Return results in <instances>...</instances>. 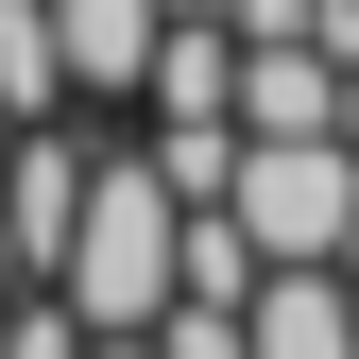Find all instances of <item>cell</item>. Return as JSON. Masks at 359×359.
Listing matches in <instances>:
<instances>
[{
    "label": "cell",
    "mask_w": 359,
    "mask_h": 359,
    "mask_svg": "<svg viewBox=\"0 0 359 359\" xmlns=\"http://www.w3.org/2000/svg\"><path fill=\"white\" fill-rule=\"evenodd\" d=\"M154 171L189 205H222V171H240V120H154Z\"/></svg>",
    "instance_id": "obj_8"
},
{
    "label": "cell",
    "mask_w": 359,
    "mask_h": 359,
    "mask_svg": "<svg viewBox=\"0 0 359 359\" xmlns=\"http://www.w3.org/2000/svg\"><path fill=\"white\" fill-rule=\"evenodd\" d=\"M171 18H205V0H171Z\"/></svg>",
    "instance_id": "obj_12"
},
{
    "label": "cell",
    "mask_w": 359,
    "mask_h": 359,
    "mask_svg": "<svg viewBox=\"0 0 359 359\" xmlns=\"http://www.w3.org/2000/svg\"><path fill=\"white\" fill-rule=\"evenodd\" d=\"M0 137H18V103H0Z\"/></svg>",
    "instance_id": "obj_13"
},
{
    "label": "cell",
    "mask_w": 359,
    "mask_h": 359,
    "mask_svg": "<svg viewBox=\"0 0 359 359\" xmlns=\"http://www.w3.org/2000/svg\"><path fill=\"white\" fill-rule=\"evenodd\" d=\"M34 291H69V325H86V342H154V308L189 291V189H171L154 154H103V171H86L69 257H52Z\"/></svg>",
    "instance_id": "obj_1"
},
{
    "label": "cell",
    "mask_w": 359,
    "mask_h": 359,
    "mask_svg": "<svg viewBox=\"0 0 359 359\" xmlns=\"http://www.w3.org/2000/svg\"><path fill=\"white\" fill-rule=\"evenodd\" d=\"M222 205L257 257H359V137H240Z\"/></svg>",
    "instance_id": "obj_2"
},
{
    "label": "cell",
    "mask_w": 359,
    "mask_h": 359,
    "mask_svg": "<svg viewBox=\"0 0 359 359\" xmlns=\"http://www.w3.org/2000/svg\"><path fill=\"white\" fill-rule=\"evenodd\" d=\"M240 342L257 359H359V274L342 257H274V274L240 291Z\"/></svg>",
    "instance_id": "obj_4"
},
{
    "label": "cell",
    "mask_w": 359,
    "mask_h": 359,
    "mask_svg": "<svg viewBox=\"0 0 359 359\" xmlns=\"http://www.w3.org/2000/svg\"><path fill=\"white\" fill-rule=\"evenodd\" d=\"M52 34H69V103H137L171 0H52Z\"/></svg>",
    "instance_id": "obj_5"
},
{
    "label": "cell",
    "mask_w": 359,
    "mask_h": 359,
    "mask_svg": "<svg viewBox=\"0 0 359 359\" xmlns=\"http://www.w3.org/2000/svg\"><path fill=\"white\" fill-rule=\"evenodd\" d=\"M0 308H18V291H0Z\"/></svg>",
    "instance_id": "obj_14"
},
{
    "label": "cell",
    "mask_w": 359,
    "mask_h": 359,
    "mask_svg": "<svg viewBox=\"0 0 359 359\" xmlns=\"http://www.w3.org/2000/svg\"><path fill=\"white\" fill-rule=\"evenodd\" d=\"M86 171H103V137H69V103L0 137V222H18V257H34V274L69 257V222H86Z\"/></svg>",
    "instance_id": "obj_3"
},
{
    "label": "cell",
    "mask_w": 359,
    "mask_h": 359,
    "mask_svg": "<svg viewBox=\"0 0 359 359\" xmlns=\"http://www.w3.org/2000/svg\"><path fill=\"white\" fill-rule=\"evenodd\" d=\"M0 103H18V120L69 103V34H52V0H0Z\"/></svg>",
    "instance_id": "obj_7"
},
{
    "label": "cell",
    "mask_w": 359,
    "mask_h": 359,
    "mask_svg": "<svg viewBox=\"0 0 359 359\" xmlns=\"http://www.w3.org/2000/svg\"><path fill=\"white\" fill-rule=\"evenodd\" d=\"M0 359H86V325H69V291H18V308H0Z\"/></svg>",
    "instance_id": "obj_9"
},
{
    "label": "cell",
    "mask_w": 359,
    "mask_h": 359,
    "mask_svg": "<svg viewBox=\"0 0 359 359\" xmlns=\"http://www.w3.org/2000/svg\"><path fill=\"white\" fill-rule=\"evenodd\" d=\"M0 291H34V257H18V222H0Z\"/></svg>",
    "instance_id": "obj_10"
},
{
    "label": "cell",
    "mask_w": 359,
    "mask_h": 359,
    "mask_svg": "<svg viewBox=\"0 0 359 359\" xmlns=\"http://www.w3.org/2000/svg\"><path fill=\"white\" fill-rule=\"evenodd\" d=\"M137 103L154 120H240V18H222V0L154 34V86H137Z\"/></svg>",
    "instance_id": "obj_6"
},
{
    "label": "cell",
    "mask_w": 359,
    "mask_h": 359,
    "mask_svg": "<svg viewBox=\"0 0 359 359\" xmlns=\"http://www.w3.org/2000/svg\"><path fill=\"white\" fill-rule=\"evenodd\" d=\"M86 359H154V342H86Z\"/></svg>",
    "instance_id": "obj_11"
}]
</instances>
